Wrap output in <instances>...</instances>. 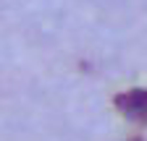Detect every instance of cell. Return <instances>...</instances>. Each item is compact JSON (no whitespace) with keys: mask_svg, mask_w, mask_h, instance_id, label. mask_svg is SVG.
<instances>
[{"mask_svg":"<svg viewBox=\"0 0 147 141\" xmlns=\"http://www.w3.org/2000/svg\"><path fill=\"white\" fill-rule=\"evenodd\" d=\"M116 107L123 118L147 123V89H129L116 97Z\"/></svg>","mask_w":147,"mask_h":141,"instance_id":"6da1fadb","label":"cell"},{"mask_svg":"<svg viewBox=\"0 0 147 141\" xmlns=\"http://www.w3.org/2000/svg\"><path fill=\"white\" fill-rule=\"evenodd\" d=\"M129 141H142V138H129Z\"/></svg>","mask_w":147,"mask_h":141,"instance_id":"7a4b0ae2","label":"cell"}]
</instances>
